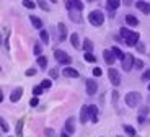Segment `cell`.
I'll return each instance as SVG.
<instances>
[{
  "label": "cell",
  "mask_w": 150,
  "mask_h": 137,
  "mask_svg": "<svg viewBox=\"0 0 150 137\" xmlns=\"http://www.w3.org/2000/svg\"><path fill=\"white\" fill-rule=\"evenodd\" d=\"M103 60H105L108 65H112V64L116 62L117 59H116V54L112 52V49H105V51H103Z\"/></svg>",
  "instance_id": "cell-10"
},
{
  "label": "cell",
  "mask_w": 150,
  "mask_h": 137,
  "mask_svg": "<svg viewBox=\"0 0 150 137\" xmlns=\"http://www.w3.org/2000/svg\"><path fill=\"white\" fill-rule=\"evenodd\" d=\"M36 74H38V70L34 69V67H30V69H26V70H25V75H26V77H34Z\"/></svg>",
  "instance_id": "cell-39"
},
{
  "label": "cell",
  "mask_w": 150,
  "mask_h": 137,
  "mask_svg": "<svg viewBox=\"0 0 150 137\" xmlns=\"http://www.w3.org/2000/svg\"><path fill=\"white\" fill-rule=\"evenodd\" d=\"M49 2H51V4H57V0H49Z\"/></svg>",
  "instance_id": "cell-48"
},
{
  "label": "cell",
  "mask_w": 150,
  "mask_h": 137,
  "mask_svg": "<svg viewBox=\"0 0 150 137\" xmlns=\"http://www.w3.org/2000/svg\"><path fill=\"white\" fill-rule=\"evenodd\" d=\"M75 129H77V127H75V118L74 116H69L64 122V131L72 136V134H75Z\"/></svg>",
  "instance_id": "cell-12"
},
{
  "label": "cell",
  "mask_w": 150,
  "mask_h": 137,
  "mask_svg": "<svg viewBox=\"0 0 150 137\" xmlns=\"http://www.w3.org/2000/svg\"><path fill=\"white\" fill-rule=\"evenodd\" d=\"M8 137H13V136H8Z\"/></svg>",
  "instance_id": "cell-52"
},
{
  "label": "cell",
  "mask_w": 150,
  "mask_h": 137,
  "mask_svg": "<svg viewBox=\"0 0 150 137\" xmlns=\"http://www.w3.org/2000/svg\"><path fill=\"white\" fill-rule=\"evenodd\" d=\"M88 23L95 28H100L105 23V13L101 10H91L88 13Z\"/></svg>",
  "instance_id": "cell-3"
},
{
  "label": "cell",
  "mask_w": 150,
  "mask_h": 137,
  "mask_svg": "<svg viewBox=\"0 0 150 137\" xmlns=\"http://www.w3.org/2000/svg\"><path fill=\"white\" fill-rule=\"evenodd\" d=\"M145 121H149V119H147V116H142V114L137 116V122H139L140 126H144V124H145Z\"/></svg>",
  "instance_id": "cell-42"
},
{
  "label": "cell",
  "mask_w": 150,
  "mask_h": 137,
  "mask_svg": "<svg viewBox=\"0 0 150 137\" xmlns=\"http://www.w3.org/2000/svg\"><path fill=\"white\" fill-rule=\"evenodd\" d=\"M124 20H126V26H129V28L139 26V18H137L135 15H132V13H127V15L124 16Z\"/></svg>",
  "instance_id": "cell-15"
},
{
  "label": "cell",
  "mask_w": 150,
  "mask_h": 137,
  "mask_svg": "<svg viewBox=\"0 0 150 137\" xmlns=\"http://www.w3.org/2000/svg\"><path fill=\"white\" fill-rule=\"evenodd\" d=\"M147 90H149V92H150V83H149V85H147Z\"/></svg>",
  "instance_id": "cell-49"
},
{
  "label": "cell",
  "mask_w": 150,
  "mask_h": 137,
  "mask_svg": "<svg viewBox=\"0 0 150 137\" xmlns=\"http://www.w3.org/2000/svg\"><path fill=\"white\" fill-rule=\"evenodd\" d=\"M39 38H41L42 44H49V33L42 28V30H39Z\"/></svg>",
  "instance_id": "cell-31"
},
{
  "label": "cell",
  "mask_w": 150,
  "mask_h": 137,
  "mask_svg": "<svg viewBox=\"0 0 150 137\" xmlns=\"http://www.w3.org/2000/svg\"><path fill=\"white\" fill-rule=\"evenodd\" d=\"M69 43L72 44V48L74 49H82V46H83V43L80 41V36H79V33H72L70 36H69Z\"/></svg>",
  "instance_id": "cell-13"
},
{
  "label": "cell",
  "mask_w": 150,
  "mask_h": 137,
  "mask_svg": "<svg viewBox=\"0 0 150 137\" xmlns=\"http://www.w3.org/2000/svg\"><path fill=\"white\" fill-rule=\"evenodd\" d=\"M135 34V31H132V30H129V26H122L119 30V36L122 38V41H126V39H129V38H132Z\"/></svg>",
  "instance_id": "cell-19"
},
{
  "label": "cell",
  "mask_w": 150,
  "mask_h": 137,
  "mask_svg": "<svg viewBox=\"0 0 150 137\" xmlns=\"http://www.w3.org/2000/svg\"><path fill=\"white\" fill-rule=\"evenodd\" d=\"M122 70L124 72H131L132 69H134V64H135V57L134 54H131V52H126V57H124L122 62Z\"/></svg>",
  "instance_id": "cell-6"
},
{
  "label": "cell",
  "mask_w": 150,
  "mask_h": 137,
  "mask_svg": "<svg viewBox=\"0 0 150 137\" xmlns=\"http://www.w3.org/2000/svg\"><path fill=\"white\" fill-rule=\"evenodd\" d=\"M33 54L36 57L42 56V43H34V48H33Z\"/></svg>",
  "instance_id": "cell-28"
},
{
  "label": "cell",
  "mask_w": 150,
  "mask_h": 137,
  "mask_svg": "<svg viewBox=\"0 0 150 137\" xmlns=\"http://www.w3.org/2000/svg\"><path fill=\"white\" fill-rule=\"evenodd\" d=\"M69 11V18L72 20L74 23H82V11H79V10H74V8H70V10H67Z\"/></svg>",
  "instance_id": "cell-17"
},
{
  "label": "cell",
  "mask_w": 150,
  "mask_h": 137,
  "mask_svg": "<svg viewBox=\"0 0 150 137\" xmlns=\"http://www.w3.org/2000/svg\"><path fill=\"white\" fill-rule=\"evenodd\" d=\"M83 59H85V62H88V64L96 62V56H95L93 52H83Z\"/></svg>",
  "instance_id": "cell-27"
},
{
  "label": "cell",
  "mask_w": 150,
  "mask_h": 137,
  "mask_svg": "<svg viewBox=\"0 0 150 137\" xmlns=\"http://www.w3.org/2000/svg\"><path fill=\"white\" fill-rule=\"evenodd\" d=\"M108 78L109 82H111V85L114 87V88H117V87L121 85V72L117 70V69H114V67H111V69H108Z\"/></svg>",
  "instance_id": "cell-4"
},
{
  "label": "cell",
  "mask_w": 150,
  "mask_h": 137,
  "mask_svg": "<svg viewBox=\"0 0 150 137\" xmlns=\"http://www.w3.org/2000/svg\"><path fill=\"white\" fill-rule=\"evenodd\" d=\"M0 129H2V132H4V134H8V132H10V126H8L7 119L0 118Z\"/></svg>",
  "instance_id": "cell-29"
},
{
  "label": "cell",
  "mask_w": 150,
  "mask_h": 137,
  "mask_svg": "<svg viewBox=\"0 0 150 137\" xmlns=\"http://www.w3.org/2000/svg\"><path fill=\"white\" fill-rule=\"evenodd\" d=\"M44 134H46V137H54V129H51V127H46V129H44Z\"/></svg>",
  "instance_id": "cell-44"
},
{
  "label": "cell",
  "mask_w": 150,
  "mask_h": 137,
  "mask_svg": "<svg viewBox=\"0 0 150 137\" xmlns=\"http://www.w3.org/2000/svg\"><path fill=\"white\" fill-rule=\"evenodd\" d=\"M121 0H106V4H105V7H106V10L108 11H116L117 8L121 7Z\"/></svg>",
  "instance_id": "cell-18"
},
{
  "label": "cell",
  "mask_w": 150,
  "mask_h": 137,
  "mask_svg": "<svg viewBox=\"0 0 150 137\" xmlns=\"http://www.w3.org/2000/svg\"><path fill=\"white\" fill-rule=\"evenodd\" d=\"M124 103L127 104V108H139L142 103V95L139 92H127L124 95Z\"/></svg>",
  "instance_id": "cell-1"
},
{
  "label": "cell",
  "mask_w": 150,
  "mask_h": 137,
  "mask_svg": "<svg viewBox=\"0 0 150 137\" xmlns=\"http://www.w3.org/2000/svg\"><path fill=\"white\" fill-rule=\"evenodd\" d=\"M90 2H95V0H90Z\"/></svg>",
  "instance_id": "cell-51"
},
{
  "label": "cell",
  "mask_w": 150,
  "mask_h": 137,
  "mask_svg": "<svg viewBox=\"0 0 150 137\" xmlns=\"http://www.w3.org/2000/svg\"><path fill=\"white\" fill-rule=\"evenodd\" d=\"M111 49H112V52L116 54V59L122 62V60H124V57H126V52H124V51H122V49H121V48H117V46H112Z\"/></svg>",
  "instance_id": "cell-26"
},
{
  "label": "cell",
  "mask_w": 150,
  "mask_h": 137,
  "mask_svg": "<svg viewBox=\"0 0 150 137\" xmlns=\"http://www.w3.org/2000/svg\"><path fill=\"white\" fill-rule=\"evenodd\" d=\"M59 75H60V72H59V69H49V78H52V80H57L59 78Z\"/></svg>",
  "instance_id": "cell-34"
},
{
  "label": "cell",
  "mask_w": 150,
  "mask_h": 137,
  "mask_svg": "<svg viewBox=\"0 0 150 137\" xmlns=\"http://www.w3.org/2000/svg\"><path fill=\"white\" fill-rule=\"evenodd\" d=\"M139 114L147 116V118H149V114H150V108H149V106H140V108H139Z\"/></svg>",
  "instance_id": "cell-38"
},
{
  "label": "cell",
  "mask_w": 150,
  "mask_h": 137,
  "mask_svg": "<svg viewBox=\"0 0 150 137\" xmlns=\"http://www.w3.org/2000/svg\"><path fill=\"white\" fill-rule=\"evenodd\" d=\"M23 93H25L23 87H16V88H13V90H11V93H10V101H11V103H18V101L21 100Z\"/></svg>",
  "instance_id": "cell-9"
},
{
  "label": "cell",
  "mask_w": 150,
  "mask_h": 137,
  "mask_svg": "<svg viewBox=\"0 0 150 137\" xmlns=\"http://www.w3.org/2000/svg\"><path fill=\"white\" fill-rule=\"evenodd\" d=\"M135 49L139 52H145V46H144V43H139V44L135 46Z\"/></svg>",
  "instance_id": "cell-45"
},
{
  "label": "cell",
  "mask_w": 150,
  "mask_h": 137,
  "mask_svg": "<svg viewBox=\"0 0 150 137\" xmlns=\"http://www.w3.org/2000/svg\"><path fill=\"white\" fill-rule=\"evenodd\" d=\"M116 137H124V136H116Z\"/></svg>",
  "instance_id": "cell-50"
},
{
  "label": "cell",
  "mask_w": 150,
  "mask_h": 137,
  "mask_svg": "<svg viewBox=\"0 0 150 137\" xmlns=\"http://www.w3.org/2000/svg\"><path fill=\"white\" fill-rule=\"evenodd\" d=\"M30 21L34 26V30H42V20L36 15H30Z\"/></svg>",
  "instance_id": "cell-22"
},
{
  "label": "cell",
  "mask_w": 150,
  "mask_h": 137,
  "mask_svg": "<svg viewBox=\"0 0 150 137\" xmlns=\"http://www.w3.org/2000/svg\"><path fill=\"white\" fill-rule=\"evenodd\" d=\"M111 98H112V103H116L117 98H119V93H117V90H116V88H114V90L111 92Z\"/></svg>",
  "instance_id": "cell-43"
},
{
  "label": "cell",
  "mask_w": 150,
  "mask_h": 137,
  "mask_svg": "<svg viewBox=\"0 0 150 137\" xmlns=\"http://www.w3.org/2000/svg\"><path fill=\"white\" fill-rule=\"evenodd\" d=\"M52 56H54V59H56V62L59 64V65L67 67V65H70V64H72V57L69 56L64 49H54Z\"/></svg>",
  "instance_id": "cell-2"
},
{
  "label": "cell",
  "mask_w": 150,
  "mask_h": 137,
  "mask_svg": "<svg viewBox=\"0 0 150 137\" xmlns=\"http://www.w3.org/2000/svg\"><path fill=\"white\" fill-rule=\"evenodd\" d=\"M36 64H38V67L39 69H42V70H46L47 69V57L42 54V56H39V57H36Z\"/></svg>",
  "instance_id": "cell-24"
},
{
  "label": "cell",
  "mask_w": 150,
  "mask_h": 137,
  "mask_svg": "<svg viewBox=\"0 0 150 137\" xmlns=\"http://www.w3.org/2000/svg\"><path fill=\"white\" fill-rule=\"evenodd\" d=\"M67 2L72 5V8H74V10L83 11V8H85V4H82V0H67Z\"/></svg>",
  "instance_id": "cell-25"
},
{
  "label": "cell",
  "mask_w": 150,
  "mask_h": 137,
  "mask_svg": "<svg viewBox=\"0 0 150 137\" xmlns=\"http://www.w3.org/2000/svg\"><path fill=\"white\" fill-rule=\"evenodd\" d=\"M60 137H70V134L65 132V131H62V132H60Z\"/></svg>",
  "instance_id": "cell-47"
},
{
  "label": "cell",
  "mask_w": 150,
  "mask_h": 137,
  "mask_svg": "<svg viewBox=\"0 0 150 137\" xmlns=\"http://www.w3.org/2000/svg\"><path fill=\"white\" fill-rule=\"evenodd\" d=\"M42 93H44V88H42L41 85H36V87H33V95H34V97H38V98H39V97L42 95Z\"/></svg>",
  "instance_id": "cell-35"
},
{
  "label": "cell",
  "mask_w": 150,
  "mask_h": 137,
  "mask_svg": "<svg viewBox=\"0 0 150 137\" xmlns=\"http://www.w3.org/2000/svg\"><path fill=\"white\" fill-rule=\"evenodd\" d=\"M135 8L139 11H142L144 15H150V2H147V0H137Z\"/></svg>",
  "instance_id": "cell-11"
},
{
  "label": "cell",
  "mask_w": 150,
  "mask_h": 137,
  "mask_svg": "<svg viewBox=\"0 0 150 137\" xmlns=\"http://www.w3.org/2000/svg\"><path fill=\"white\" fill-rule=\"evenodd\" d=\"M36 4H38V7L41 8L42 11H46V13H47V11H51V7L47 5V2H46V0H36Z\"/></svg>",
  "instance_id": "cell-30"
},
{
  "label": "cell",
  "mask_w": 150,
  "mask_h": 137,
  "mask_svg": "<svg viewBox=\"0 0 150 137\" xmlns=\"http://www.w3.org/2000/svg\"><path fill=\"white\" fill-rule=\"evenodd\" d=\"M83 52H93L95 49V44H93V41L90 39V38H85L83 39V46H82Z\"/></svg>",
  "instance_id": "cell-21"
},
{
  "label": "cell",
  "mask_w": 150,
  "mask_h": 137,
  "mask_svg": "<svg viewBox=\"0 0 150 137\" xmlns=\"http://www.w3.org/2000/svg\"><path fill=\"white\" fill-rule=\"evenodd\" d=\"M91 75H93L95 78H100L103 75V69L101 67H95V69H91Z\"/></svg>",
  "instance_id": "cell-36"
},
{
  "label": "cell",
  "mask_w": 150,
  "mask_h": 137,
  "mask_svg": "<svg viewBox=\"0 0 150 137\" xmlns=\"http://www.w3.org/2000/svg\"><path fill=\"white\" fill-rule=\"evenodd\" d=\"M90 121V111H88V104H82L80 108V122L82 124H86Z\"/></svg>",
  "instance_id": "cell-14"
},
{
  "label": "cell",
  "mask_w": 150,
  "mask_h": 137,
  "mask_svg": "<svg viewBox=\"0 0 150 137\" xmlns=\"http://www.w3.org/2000/svg\"><path fill=\"white\" fill-rule=\"evenodd\" d=\"M85 90L88 97H95L98 93V82L95 80V77L91 78H85Z\"/></svg>",
  "instance_id": "cell-5"
},
{
  "label": "cell",
  "mask_w": 150,
  "mask_h": 137,
  "mask_svg": "<svg viewBox=\"0 0 150 137\" xmlns=\"http://www.w3.org/2000/svg\"><path fill=\"white\" fill-rule=\"evenodd\" d=\"M21 5H23L25 8H28V10H33V8L38 7V4H36V2H33V0H23Z\"/></svg>",
  "instance_id": "cell-32"
},
{
  "label": "cell",
  "mask_w": 150,
  "mask_h": 137,
  "mask_svg": "<svg viewBox=\"0 0 150 137\" xmlns=\"http://www.w3.org/2000/svg\"><path fill=\"white\" fill-rule=\"evenodd\" d=\"M88 111H90V121L93 124L100 122V108L96 104H88Z\"/></svg>",
  "instance_id": "cell-7"
},
{
  "label": "cell",
  "mask_w": 150,
  "mask_h": 137,
  "mask_svg": "<svg viewBox=\"0 0 150 137\" xmlns=\"http://www.w3.org/2000/svg\"><path fill=\"white\" fill-rule=\"evenodd\" d=\"M30 106H31V108L39 106V98H38V97H33V98H31V100H30Z\"/></svg>",
  "instance_id": "cell-41"
},
{
  "label": "cell",
  "mask_w": 150,
  "mask_h": 137,
  "mask_svg": "<svg viewBox=\"0 0 150 137\" xmlns=\"http://www.w3.org/2000/svg\"><path fill=\"white\" fill-rule=\"evenodd\" d=\"M39 85L42 87V88L44 90H49L51 88V87H52V78H42L41 80V83H39Z\"/></svg>",
  "instance_id": "cell-33"
},
{
  "label": "cell",
  "mask_w": 150,
  "mask_h": 137,
  "mask_svg": "<svg viewBox=\"0 0 150 137\" xmlns=\"http://www.w3.org/2000/svg\"><path fill=\"white\" fill-rule=\"evenodd\" d=\"M122 131H124V134L129 136V137H137V129H135L134 126H131V124H124Z\"/></svg>",
  "instance_id": "cell-20"
},
{
  "label": "cell",
  "mask_w": 150,
  "mask_h": 137,
  "mask_svg": "<svg viewBox=\"0 0 150 137\" xmlns=\"http://www.w3.org/2000/svg\"><path fill=\"white\" fill-rule=\"evenodd\" d=\"M140 80L142 82H150V69H145L140 75Z\"/></svg>",
  "instance_id": "cell-37"
},
{
  "label": "cell",
  "mask_w": 150,
  "mask_h": 137,
  "mask_svg": "<svg viewBox=\"0 0 150 137\" xmlns=\"http://www.w3.org/2000/svg\"><path fill=\"white\" fill-rule=\"evenodd\" d=\"M62 75L67 78H80V72L77 69H74L72 65H67L62 69Z\"/></svg>",
  "instance_id": "cell-8"
},
{
  "label": "cell",
  "mask_w": 150,
  "mask_h": 137,
  "mask_svg": "<svg viewBox=\"0 0 150 137\" xmlns=\"http://www.w3.org/2000/svg\"><path fill=\"white\" fill-rule=\"evenodd\" d=\"M122 5H126V7H131V5H135L134 0H122Z\"/></svg>",
  "instance_id": "cell-46"
},
{
  "label": "cell",
  "mask_w": 150,
  "mask_h": 137,
  "mask_svg": "<svg viewBox=\"0 0 150 137\" xmlns=\"http://www.w3.org/2000/svg\"><path fill=\"white\" fill-rule=\"evenodd\" d=\"M23 126H25V118H20L15 126V137H23Z\"/></svg>",
  "instance_id": "cell-23"
},
{
  "label": "cell",
  "mask_w": 150,
  "mask_h": 137,
  "mask_svg": "<svg viewBox=\"0 0 150 137\" xmlns=\"http://www.w3.org/2000/svg\"><path fill=\"white\" fill-rule=\"evenodd\" d=\"M57 33H59V41H60V43H64V41L69 38V34H67V28H65V25H64L62 21L57 23Z\"/></svg>",
  "instance_id": "cell-16"
},
{
  "label": "cell",
  "mask_w": 150,
  "mask_h": 137,
  "mask_svg": "<svg viewBox=\"0 0 150 137\" xmlns=\"http://www.w3.org/2000/svg\"><path fill=\"white\" fill-rule=\"evenodd\" d=\"M134 69H135V70H142V69H144V62H142V60H140V59H135Z\"/></svg>",
  "instance_id": "cell-40"
}]
</instances>
